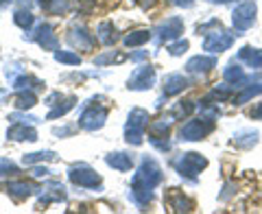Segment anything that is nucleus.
Listing matches in <instances>:
<instances>
[{"instance_id":"nucleus-3","label":"nucleus","mask_w":262,"mask_h":214,"mask_svg":"<svg viewBox=\"0 0 262 214\" xmlns=\"http://www.w3.org/2000/svg\"><path fill=\"white\" fill-rule=\"evenodd\" d=\"M253 20H256V5L253 3H243L241 7H236L234 11V27L236 31H245L249 29Z\"/></svg>"},{"instance_id":"nucleus-4","label":"nucleus","mask_w":262,"mask_h":214,"mask_svg":"<svg viewBox=\"0 0 262 214\" xmlns=\"http://www.w3.org/2000/svg\"><path fill=\"white\" fill-rule=\"evenodd\" d=\"M70 179L77 186H83V188H94L98 182H101V177H98L92 168L83 166V164H81V166H75L70 170Z\"/></svg>"},{"instance_id":"nucleus-8","label":"nucleus","mask_w":262,"mask_h":214,"mask_svg":"<svg viewBox=\"0 0 262 214\" xmlns=\"http://www.w3.org/2000/svg\"><path fill=\"white\" fill-rule=\"evenodd\" d=\"M153 77H155V72L151 66H142V68H138L134 75H131L129 79V88H134V90H144V88H149L153 83Z\"/></svg>"},{"instance_id":"nucleus-18","label":"nucleus","mask_w":262,"mask_h":214,"mask_svg":"<svg viewBox=\"0 0 262 214\" xmlns=\"http://www.w3.org/2000/svg\"><path fill=\"white\" fill-rule=\"evenodd\" d=\"M149 37H151L149 31H136V33H131V35L125 37V44L127 46H140L144 42H149Z\"/></svg>"},{"instance_id":"nucleus-1","label":"nucleus","mask_w":262,"mask_h":214,"mask_svg":"<svg viewBox=\"0 0 262 214\" xmlns=\"http://www.w3.org/2000/svg\"><path fill=\"white\" fill-rule=\"evenodd\" d=\"M146 118L149 114L144 110H134L129 116V122H127V142L131 144H140L142 142V136H144V127H146Z\"/></svg>"},{"instance_id":"nucleus-25","label":"nucleus","mask_w":262,"mask_h":214,"mask_svg":"<svg viewBox=\"0 0 262 214\" xmlns=\"http://www.w3.org/2000/svg\"><path fill=\"white\" fill-rule=\"evenodd\" d=\"M186 48H188V42H177V44H173V46H170L168 51L173 53V55H182V53L186 51Z\"/></svg>"},{"instance_id":"nucleus-11","label":"nucleus","mask_w":262,"mask_h":214,"mask_svg":"<svg viewBox=\"0 0 262 214\" xmlns=\"http://www.w3.org/2000/svg\"><path fill=\"white\" fill-rule=\"evenodd\" d=\"M186 85H188V81L184 79V75H168L166 81H164V92H166V96H170V94L182 92Z\"/></svg>"},{"instance_id":"nucleus-19","label":"nucleus","mask_w":262,"mask_h":214,"mask_svg":"<svg viewBox=\"0 0 262 214\" xmlns=\"http://www.w3.org/2000/svg\"><path fill=\"white\" fill-rule=\"evenodd\" d=\"M98 39H101L103 44H112L114 39H116V33H114V27L110 22H103L101 27H98Z\"/></svg>"},{"instance_id":"nucleus-22","label":"nucleus","mask_w":262,"mask_h":214,"mask_svg":"<svg viewBox=\"0 0 262 214\" xmlns=\"http://www.w3.org/2000/svg\"><path fill=\"white\" fill-rule=\"evenodd\" d=\"M15 24H20L22 29H27V27H31L33 24V15L29 13V11H15Z\"/></svg>"},{"instance_id":"nucleus-16","label":"nucleus","mask_w":262,"mask_h":214,"mask_svg":"<svg viewBox=\"0 0 262 214\" xmlns=\"http://www.w3.org/2000/svg\"><path fill=\"white\" fill-rule=\"evenodd\" d=\"M7 190H9V195L13 197V199H27V197L31 195V184L27 182H11L9 186H7Z\"/></svg>"},{"instance_id":"nucleus-15","label":"nucleus","mask_w":262,"mask_h":214,"mask_svg":"<svg viewBox=\"0 0 262 214\" xmlns=\"http://www.w3.org/2000/svg\"><path fill=\"white\" fill-rule=\"evenodd\" d=\"M168 205H170L173 210H177V212H188V210H192V203L188 201L182 192H170V195H168Z\"/></svg>"},{"instance_id":"nucleus-24","label":"nucleus","mask_w":262,"mask_h":214,"mask_svg":"<svg viewBox=\"0 0 262 214\" xmlns=\"http://www.w3.org/2000/svg\"><path fill=\"white\" fill-rule=\"evenodd\" d=\"M256 138H258V134H243V136L236 138V144L238 146H251V144H256Z\"/></svg>"},{"instance_id":"nucleus-26","label":"nucleus","mask_w":262,"mask_h":214,"mask_svg":"<svg viewBox=\"0 0 262 214\" xmlns=\"http://www.w3.org/2000/svg\"><path fill=\"white\" fill-rule=\"evenodd\" d=\"M251 118H262V103L256 107V110H251Z\"/></svg>"},{"instance_id":"nucleus-17","label":"nucleus","mask_w":262,"mask_h":214,"mask_svg":"<svg viewBox=\"0 0 262 214\" xmlns=\"http://www.w3.org/2000/svg\"><path fill=\"white\" fill-rule=\"evenodd\" d=\"M107 164L118 170H129L131 168V155H125V153H112L107 155Z\"/></svg>"},{"instance_id":"nucleus-20","label":"nucleus","mask_w":262,"mask_h":214,"mask_svg":"<svg viewBox=\"0 0 262 214\" xmlns=\"http://www.w3.org/2000/svg\"><path fill=\"white\" fill-rule=\"evenodd\" d=\"M15 105H18L20 110H29V107L35 105V94L33 92H22L18 98H15Z\"/></svg>"},{"instance_id":"nucleus-7","label":"nucleus","mask_w":262,"mask_h":214,"mask_svg":"<svg viewBox=\"0 0 262 214\" xmlns=\"http://www.w3.org/2000/svg\"><path fill=\"white\" fill-rule=\"evenodd\" d=\"M206 122L208 120H203V118L186 122V125L182 127V138L184 140H201L210 131V127H212V125H206Z\"/></svg>"},{"instance_id":"nucleus-12","label":"nucleus","mask_w":262,"mask_h":214,"mask_svg":"<svg viewBox=\"0 0 262 214\" xmlns=\"http://www.w3.org/2000/svg\"><path fill=\"white\" fill-rule=\"evenodd\" d=\"M9 138L11 140H37V134L31 127H27V122H15L9 129Z\"/></svg>"},{"instance_id":"nucleus-5","label":"nucleus","mask_w":262,"mask_h":214,"mask_svg":"<svg viewBox=\"0 0 262 214\" xmlns=\"http://www.w3.org/2000/svg\"><path fill=\"white\" fill-rule=\"evenodd\" d=\"M232 35L225 31H214V33H208V37H206V44H203V48L210 53H221V51H225V48L232 46Z\"/></svg>"},{"instance_id":"nucleus-27","label":"nucleus","mask_w":262,"mask_h":214,"mask_svg":"<svg viewBox=\"0 0 262 214\" xmlns=\"http://www.w3.org/2000/svg\"><path fill=\"white\" fill-rule=\"evenodd\" d=\"M5 5H9V0H0V9H3Z\"/></svg>"},{"instance_id":"nucleus-14","label":"nucleus","mask_w":262,"mask_h":214,"mask_svg":"<svg viewBox=\"0 0 262 214\" xmlns=\"http://www.w3.org/2000/svg\"><path fill=\"white\" fill-rule=\"evenodd\" d=\"M70 42L75 44V46H79V48H90L94 44V37L90 35V33L81 27V29H72V33H70Z\"/></svg>"},{"instance_id":"nucleus-13","label":"nucleus","mask_w":262,"mask_h":214,"mask_svg":"<svg viewBox=\"0 0 262 214\" xmlns=\"http://www.w3.org/2000/svg\"><path fill=\"white\" fill-rule=\"evenodd\" d=\"M214 59L212 57H192L190 61L186 63V70L188 72H206L210 68H214Z\"/></svg>"},{"instance_id":"nucleus-10","label":"nucleus","mask_w":262,"mask_h":214,"mask_svg":"<svg viewBox=\"0 0 262 214\" xmlns=\"http://www.w3.org/2000/svg\"><path fill=\"white\" fill-rule=\"evenodd\" d=\"M33 39H37L44 48H57V37H55V33H53V29L48 27V24H42V27L37 29L35 35H33Z\"/></svg>"},{"instance_id":"nucleus-2","label":"nucleus","mask_w":262,"mask_h":214,"mask_svg":"<svg viewBox=\"0 0 262 214\" xmlns=\"http://www.w3.org/2000/svg\"><path fill=\"white\" fill-rule=\"evenodd\" d=\"M177 168L182 170V175H196L201 173V168H206V158H201L199 153H186L184 158H179L177 162Z\"/></svg>"},{"instance_id":"nucleus-6","label":"nucleus","mask_w":262,"mask_h":214,"mask_svg":"<svg viewBox=\"0 0 262 214\" xmlns=\"http://www.w3.org/2000/svg\"><path fill=\"white\" fill-rule=\"evenodd\" d=\"M105 116H107V112L103 110V107H88V110L81 114V118H79V122H81V127L83 129H98L105 122Z\"/></svg>"},{"instance_id":"nucleus-23","label":"nucleus","mask_w":262,"mask_h":214,"mask_svg":"<svg viewBox=\"0 0 262 214\" xmlns=\"http://www.w3.org/2000/svg\"><path fill=\"white\" fill-rule=\"evenodd\" d=\"M55 57H57V61H63V63H79V61H81V57H79V55H75V53H66V51L57 53Z\"/></svg>"},{"instance_id":"nucleus-9","label":"nucleus","mask_w":262,"mask_h":214,"mask_svg":"<svg viewBox=\"0 0 262 214\" xmlns=\"http://www.w3.org/2000/svg\"><path fill=\"white\" fill-rule=\"evenodd\" d=\"M179 33H184V22L179 20V18H170V20H166L160 27V35H162V39H177L179 37Z\"/></svg>"},{"instance_id":"nucleus-21","label":"nucleus","mask_w":262,"mask_h":214,"mask_svg":"<svg viewBox=\"0 0 262 214\" xmlns=\"http://www.w3.org/2000/svg\"><path fill=\"white\" fill-rule=\"evenodd\" d=\"M44 160H55V153L46 151V153H31V155H24V164H35V162H44Z\"/></svg>"}]
</instances>
